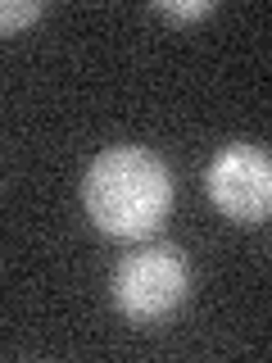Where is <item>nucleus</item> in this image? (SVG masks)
Returning <instances> with one entry per match:
<instances>
[{
	"mask_svg": "<svg viewBox=\"0 0 272 363\" xmlns=\"http://www.w3.org/2000/svg\"><path fill=\"white\" fill-rule=\"evenodd\" d=\"M209 200L218 204L222 218L241 223V227H259L268 223L272 209V164L259 145H227V150L209 164L204 173Z\"/></svg>",
	"mask_w": 272,
	"mask_h": 363,
	"instance_id": "7ed1b4c3",
	"label": "nucleus"
},
{
	"mask_svg": "<svg viewBox=\"0 0 272 363\" xmlns=\"http://www.w3.org/2000/svg\"><path fill=\"white\" fill-rule=\"evenodd\" d=\"M113 304L132 318V323H159L186 300L191 291V268L186 255L173 245H150L128 255L113 268Z\"/></svg>",
	"mask_w": 272,
	"mask_h": 363,
	"instance_id": "f03ea898",
	"label": "nucleus"
},
{
	"mask_svg": "<svg viewBox=\"0 0 272 363\" xmlns=\"http://www.w3.org/2000/svg\"><path fill=\"white\" fill-rule=\"evenodd\" d=\"M154 14H164L168 23H196V18H204V14H213V5L209 0H186V5H154Z\"/></svg>",
	"mask_w": 272,
	"mask_h": 363,
	"instance_id": "39448f33",
	"label": "nucleus"
},
{
	"mask_svg": "<svg viewBox=\"0 0 272 363\" xmlns=\"http://www.w3.org/2000/svg\"><path fill=\"white\" fill-rule=\"evenodd\" d=\"M41 14H45L41 0H0V37L32 28V23H37Z\"/></svg>",
	"mask_w": 272,
	"mask_h": 363,
	"instance_id": "20e7f679",
	"label": "nucleus"
},
{
	"mask_svg": "<svg viewBox=\"0 0 272 363\" xmlns=\"http://www.w3.org/2000/svg\"><path fill=\"white\" fill-rule=\"evenodd\" d=\"M82 204L105 236L141 241L173 209V177L145 145H109L82 177Z\"/></svg>",
	"mask_w": 272,
	"mask_h": 363,
	"instance_id": "f257e3e1",
	"label": "nucleus"
}]
</instances>
